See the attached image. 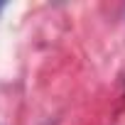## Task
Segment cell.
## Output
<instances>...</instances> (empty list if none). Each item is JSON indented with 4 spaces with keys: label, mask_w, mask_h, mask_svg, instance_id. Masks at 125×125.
<instances>
[{
    "label": "cell",
    "mask_w": 125,
    "mask_h": 125,
    "mask_svg": "<svg viewBox=\"0 0 125 125\" xmlns=\"http://www.w3.org/2000/svg\"><path fill=\"white\" fill-rule=\"evenodd\" d=\"M0 10H3V3H0Z\"/></svg>",
    "instance_id": "6da1fadb"
}]
</instances>
